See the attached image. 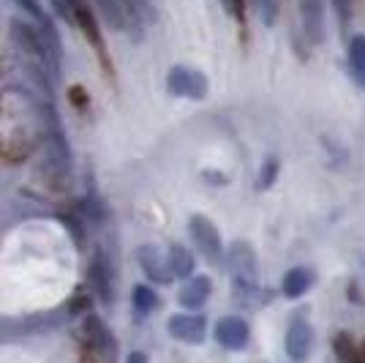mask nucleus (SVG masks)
Here are the masks:
<instances>
[{
  "label": "nucleus",
  "mask_w": 365,
  "mask_h": 363,
  "mask_svg": "<svg viewBox=\"0 0 365 363\" xmlns=\"http://www.w3.org/2000/svg\"><path fill=\"white\" fill-rule=\"evenodd\" d=\"M167 88L172 96L182 99H205L207 96V79L202 71H191L185 66H172L167 76Z\"/></svg>",
  "instance_id": "1"
},
{
  "label": "nucleus",
  "mask_w": 365,
  "mask_h": 363,
  "mask_svg": "<svg viewBox=\"0 0 365 363\" xmlns=\"http://www.w3.org/2000/svg\"><path fill=\"white\" fill-rule=\"evenodd\" d=\"M188 229H191V238H194L197 249L202 252V257L207 262H218L221 259V235H218L213 222L207 216L197 213V216H191Z\"/></svg>",
  "instance_id": "2"
},
{
  "label": "nucleus",
  "mask_w": 365,
  "mask_h": 363,
  "mask_svg": "<svg viewBox=\"0 0 365 363\" xmlns=\"http://www.w3.org/2000/svg\"><path fill=\"white\" fill-rule=\"evenodd\" d=\"M167 328L178 342L199 344L205 339V331H207V319L202 314H175V317H169Z\"/></svg>",
  "instance_id": "3"
},
{
  "label": "nucleus",
  "mask_w": 365,
  "mask_h": 363,
  "mask_svg": "<svg viewBox=\"0 0 365 363\" xmlns=\"http://www.w3.org/2000/svg\"><path fill=\"white\" fill-rule=\"evenodd\" d=\"M297 3H300L305 39L322 44L324 41V0H297Z\"/></svg>",
  "instance_id": "4"
},
{
  "label": "nucleus",
  "mask_w": 365,
  "mask_h": 363,
  "mask_svg": "<svg viewBox=\"0 0 365 363\" xmlns=\"http://www.w3.org/2000/svg\"><path fill=\"white\" fill-rule=\"evenodd\" d=\"M287 355L294 363H303L311 352V325L303 317H294L287 328Z\"/></svg>",
  "instance_id": "5"
},
{
  "label": "nucleus",
  "mask_w": 365,
  "mask_h": 363,
  "mask_svg": "<svg viewBox=\"0 0 365 363\" xmlns=\"http://www.w3.org/2000/svg\"><path fill=\"white\" fill-rule=\"evenodd\" d=\"M248 322L243 317H224L215 325V339L218 344L227 349H243L248 344Z\"/></svg>",
  "instance_id": "6"
},
{
  "label": "nucleus",
  "mask_w": 365,
  "mask_h": 363,
  "mask_svg": "<svg viewBox=\"0 0 365 363\" xmlns=\"http://www.w3.org/2000/svg\"><path fill=\"white\" fill-rule=\"evenodd\" d=\"M229 268L235 271V279H243V282H254L257 276V254L248 243H235L229 249Z\"/></svg>",
  "instance_id": "7"
},
{
  "label": "nucleus",
  "mask_w": 365,
  "mask_h": 363,
  "mask_svg": "<svg viewBox=\"0 0 365 363\" xmlns=\"http://www.w3.org/2000/svg\"><path fill=\"white\" fill-rule=\"evenodd\" d=\"M82 336H85V344L91 352H107L109 344H112V336H109L107 325L101 322L98 314H88L85 322H82Z\"/></svg>",
  "instance_id": "8"
},
{
  "label": "nucleus",
  "mask_w": 365,
  "mask_h": 363,
  "mask_svg": "<svg viewBox=\"0 0 365 363\" xmlns=\"http://www.w3.org/2000/svg\"><path fill=\"white\" fill-rule=\"evenodd\" d=\"M139 265L142 271L148 273V279H153L155 284H169L172 282V271H169V262L158 257L155 246H142L139 249Z\"/></svg>",
  "instance_id": "9"
},
{
  "label": "nucleus",
  "mask_w": 365,
  "mask_h": 363,
  "mask_svg": "<svg viewBox=\"0 0 365 363\" xmlns=\"http://www.w3.org/2000/svg\"><path fill=\"white\" fill-rule=\"evenodd\" d=\"M210 292H213L210 276H197V279H191V282L180 289V303L185 309H199V306L207 303Z\"/></svg>",
  "instance_id": "10"
},
{
  "label": "nucleus",
  "mask_w": 365,
  "mask_h": 363,
  "mask_svg": "<svg viewBox=\"0 0 365 363\" xmlns=\"http://www.w3.org/2000/svg\"><path fill=\"white\" fill-rule=\"evenodd\" d=\"M125 14H128V33L134 39H142V28H145V19H153L155 11H153L150 0H120Z\"/></svg>",
  "instance_id": "11"
},
{
  "label": "nucleus",
  "mask_w": 365,
  "mask_h": 363,
  "mask_svg": "<svg viewBox=\"0 0 365 363\" xmlns=\"http://www.w3.org/2000/svg\"><path fill=\"white\" fill-rule=\"evenodd\" d=\"M91 279H93V287H96V292H98V298H101V303L112 301V271H109L107 257H104L101 252H98V254H96V259H93Z\"/></svg>",
  "instance_id": "12"
},
{
  "label": "nucleus",
  "mask_w": 365,
  "mask_h": 363,
  "mask_svg": "<svg viewBox=\"0 0 365 363\" xmlns=\"http://www.w3.org/2000/svg\"><path fill=\"white\" fill-rule=\"evenodd\" d=\"M346 58H349L351 76L357 79V85L365 91V36L363 33H354L346 46Z\"/></svg>",
  "instance_id": "13"
},
{
  "label": "nucleus",
  "mask_w": 365,
  "mask_h": 363,
  "mask_svg": "<svg viewBox=\"0 0 365 363\" xmlns=\"http://www.w3.org/2000/svg\"><path fill=\"white\" fill-rule=\"evenodd\" d=\"M93 6L115 31H128V14H125L120 0H93Z\"/></svg>",
  "instance_id": "14"
},
{
  "label": "nucleus",
  "mask_w": 365,
  "mask_h": 363,
  "mask_svg": "<svg viewBox=\"0 0 365 363\" xmlns=\"http://www.w3.org/2000/svg\"><path fill=\"white\" fill-rule=\"evenodd\" d=\"M167 262H169L172 276H178V279H185V276L194 273V254H191L185 246H180V243H175V246L169 249Z\"/></svg>",
  "instance_id": "15"
},
{
  "label": "nucleus",
  "mask_w": 365,
  "mask_h": 363,
  "mask_svg": "<svg viewBox=\"0 0 365 363\" xmlns=\"http://www.w3.org/2000/svg\"><path fill=\"white\" fill-rule=\"evenodd\" d=\"M311 282H314V273L308 271V268H292L284 276V295L287 298H300L303 292H308Z\"/></svg>",
  "instance_id": "16"
},
{
  "label": "nucleus",
  "mask_w": 365,
  "mask_h": 363,
  "mask_svg": "<svg viewBox=\"0 0 365 363\" xmlns=\"http://www.w3.org/2000/svg\"><path fill=\"white\" fill-rule=\"evenodd\" d=\"M333 349H335V355H338V361L360 363V347L354 344L351 333H346V331L338 333V336H335V342H333Z\"/></svg>",
  "instance_id": "17"
},
{
  "label": "nucleus",
  "mask_w": 365,
  "mask_h": 363,
  "mask_svg": "<svg viewBox=\"0 0 365 363\" xmlns=\"http://www.w3.org/2000/svg\"><path fill=\"white\" fill-rule=\"evenodd\" d=\"M131 301H134V309H137L139 314H150L153 309L158 306V295L150 287L139 284V287H134V298Z\"/></svg>",
  "instance_id": "18"
},
{
  "label": "nucleus",
  "mask_w": 365,
  "mask_h": 363,
  "mask_svg": "<svg viewBox=\"0 0 365 363\" xmlns=\"http://www.w3.org/2000/svg\"><path fill=\"white\" fill-rule=\"evenodd\" d=\"M254 6H257L262 22L267 28H273L275 19H278V11H281V0H254Z\"/></svg>",
  "instance_id": "19"
},
{
  "label": "nucleus",
  "mask_w": 365,
  "mask_h": 363,
  "mask_svg": "<svg viewBox=\"0 0 365 363\" xmlns=\"http://www.w3.org/2000/svg\"><path fill=\"white\" fill-rule=\"evenodd\" d=\"M275 175H278V159H275V156H270V159L262 164V169H259V178H257V189H259V192L270 189V186L275 183Z\"/></svg>",
  "instance_id": "20"
},
{
  "label": "nucleus",
  "mask_w": 365,
  "mask_h": 363,
  "mask_svg": "<svg viewBox=\"0 0 365 363\" xmlns=\"http://www.w3.org/2000/svg\"><path fill=\"white\" fill-rule=\"evenodd\" d=\"M330 3H333L341 31L346 33V31H349V22H351V3H354V0H330Z\"/></svg>",
  "instance_id": "21"
},
{
  "label": "nucleus",
  "mask_w": 365,
  "mask_h": 363,
  "mask_svg": "<svg viewBox=\"0 0 365 363\" xmlns=\"http://www.w3.org/2000/svg\"><path fill=\"white\" fill-rule=\"evenodd\" d=\"M125 363H148V355H145V352H131Z\"/></svg>",
  "instance_id": "22"
},
{
  "label": "nucleus",
  "mask_w": 365,
  "mask_h": 363,
  "mask_svg": "<svg viewBox=\"0 0 365 363\" xmlns=\"http://www.w3.org/2000/svg\"><path fill=\"white\" fill-rule=\"evenodd\" d=\"M360 363H365V344L360 347Z\"/></svg>",
  "instance_id": "23"
}]
</instances>
